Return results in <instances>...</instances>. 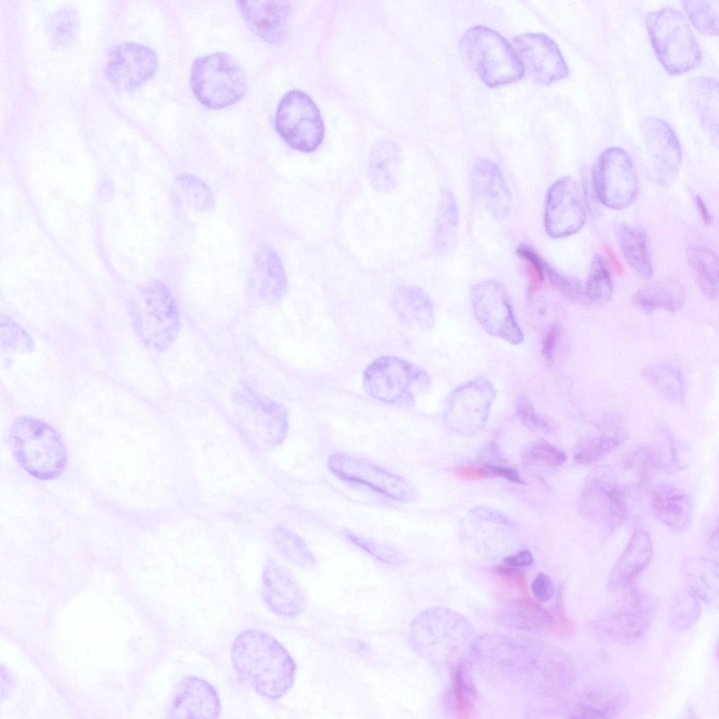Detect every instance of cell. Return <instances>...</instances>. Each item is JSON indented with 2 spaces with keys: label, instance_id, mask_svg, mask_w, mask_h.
<instances>
[{
  "label": "cell",
  "instance_id": "1",
  "mask_svg": "<svg viewBox=\"0 0 719 719\" xmlns=\"http://www.w3.org/2000/svg\"><path fill=\"white\" fill-rule=\"evenodd\" d=\"M231 659L240 679L265 699L283 697L293 685L295 663L286 648L269 633L248 629L237 635Z\"/></svg>",
  "mask_w": 719,
  "mask_h": 719
},
{
  "label": "cell",
  "instance_id": "2",
  "mask_svg": "<svg viewBox=\"0 0 719 719\" xmlns=\"http://www.w3.org/2000/svg\"><path fill=\"white\" fill-rule=\"evenodd\" d=\"M13 454L21 466L41 480L58 476L66 464L64 443L46 423L30 416L17 418L11 428Z\"/></svg>",
  "mask_w": 719,
  "mask_h": 719
},
{
  "label": "cell",
  "instance_id": "3",
  "mask_svg": "<svg viewBox=\"0 0 719 719\" xmlns=\"http://www.w3.org/2000/svg\"><path fill=\"white\" fill-rule=\"evenodd\" d=\"M646 25L657 56L668 73L682 74L699 65L700 48L681 11L664 7L651 12Z\"/></svg>",
  "mask_w": 719,
  "mask_h": 719
},
{
  "label": "cell",
  "instance_id": "4",
  "mask_svg": "<svg viewBox=\"0 0 719 719\" xmlns=\"http://www.w3.org/2000/svg\"><path fill=\"white\" fill-rule=\"evenodd\" d=\"M190 84L196 98L213 110L236 103L248 89L242 65L233 55L223 52L197 58L191 67Z\"/></svg>",
  "mask_w": 719,
  "mask_h": 719
},
{
  "label": "cell",
  "instance_id": "5",
  "mask_svg": "<svg viewBox=\"0 0 719 719\" xmlns=\"http://www.w3.org/2000/svg\"><path fill=\"white\" fill-rule=\"evenodd\" d=\"M135 329L148 348L165 351L178 337L180 312L168 286L160 280L145 284L132 308Z\"/></svg>",
  "mask_w": 719,
  "mask_h": 719
},
{
  "label": "cell",
  "instance_id": "6",
  "mask_svg": "<svg viewBox=\"0 0 719 719\" xmlns=\"http://www.w3.org/2000/svg\"><path fill=\"white\" fill-rule=\"evenodd\" d=\"M460 47L485 84L491 87L515 82L524 70L513 47L497 32L484 26L468 29Z\"/></svg>",
  "mask_w": 719,
  "mask_h": 719
},
{
  "label": "cell",
  "instance_id": "7",
  "mask_svg": "<svg viewBox=\"0 0 719 719\" xmlns=\"http://www.w3.org/2000/svg\"><path fill=\"white\" fill-rule=\"evenodd\" d=\"M428 373L409 361L395 356H381L363 374V386L371 397L402 405L411 404L416 397L430 388Z\"/></svg>",
  "mask_w": 719,
  "mask_h": 719
},
{
  "label": "cell",
  "instance_id": "8",
  "mask_svg": "<svg viewBox=\"0 0 719 719\" xmlns=\"http://www.w3.org/2000/svg\"><path fill=\"white\" fill-rule=\"evenodd\" d=\"M232 401L238 420L256 440L270 445L284 440L289 416L282 404L244 384L235 389Z\"/></svg>",
  "mask_w": 719,
  "mask_h": 719
},
{
  "label": "cell",
  "instance_id": "9",
  "mask_svg": "<svg viewBox=\"0 0 719 719\" xmlns=\"http://www.w3.org/2000/svg\"><path fill=\"white\" fill-rule=\"evenodd\" d=\"M579 507L585 518L606 531L623 522L627 513L625 492L611 468L598 466L589 473Z\"/></svg>",
  "mask_w": 719,
  "mask_h": 719
},
{
  "label": "cell",
  "instance_id": "10",
  "mask_svg": "<svg viewBox=\"0 0 719 719\" xmlns=\"http://www.w3.org/2000/svg\"><path fill=\"white\" fill-rule=\"evenodd\" d=\"M276 128L293 149L315 150L322 143L324 128L318 108L304 92L289 91L281 100L275 119Z\"/></svg>",
  "mask_w": 719,
  "mask_h": 719
},
{
  "label": "cell",
  "instance_id": "11",
  "mask_svg": "<svg viewBox=\"0 0 719 719\" xmlns=\"http://www.w3.org/2000/svg\"><path fill=\"white\" fill-rule=\"evenodd\" d=\"M593 182L599 200L614 210L629 206L638 190L633 161L628 154L619 147L605 150L596 159Z\"/></svg>",
  "mask_w": 719,
  "mask_h": 719
},
{
  "label": "cell",
  "instance_id": "12",
  "mask_svg": "<svg viewBox=\"0 0 719 719\" xmlns=\"http://www.w3.org/2000/svg\"><path fill=\"white\" fill-rule=\"evenodd\" d=\"M327 466L338 478L364 485L389 499L405 503L416 499L414 487L405 478L371 462L344 453H334Z\"/></svg>",
  "mask_w": 719,
  "mask_h": 719
},
{
  "label": "cell",
  "instance_id": "13",
  "mask_svg": "<svg viewBox=\"0 0 719 719\" xmlns=\"http://www.w3.org/2000/svg\"><path fill=\"white\" fill-rule=\"evenodd\" d=\"M471 303L475 318L487 333L512 344L523 341L509 296L500 282L485 279L474 284Z\"/></svg>",
  "mask_w": 719,
  "mask_h": 719
},
{
  "label": "cell",
  "instance_id": "14",
  "mask_svg": "<svg viewBox=\"0 0 719 719\" xmlns=\"http://www.w3.org/2000/svg\"><path fill=\"white\" fill-rule=\"evenodd\" d=\"M586 213L581 193L569 177L558 179L550 187L546 199L544 225L553 238L568 237L583 225Z\"/></svg>",
  "mask_w": 719,
  "mask_h": 719
},
{
  "label": "cell",
  "instance_id": "15",
  "mask_svg": "<svg viewBox=\"0 0 719 719\" xmlns=\"http://www.w3.org/2000/svg\"><path fill=\"white\" fill-rule=\"evenodd\" d=\"M512 41L523 70L538 83L550 84L568 75L567 66L559 48L546 34L524 33Z\"/></svg>",
  "mask_w": 719,
  "mask_h": 719
},
{
  "label": "cell",
  "instance_id": "16",
  "mask_svg": "<svg viewBox=\"0 0 719 719\" xmlns=\"http://www.w3.org/2000/svg\"><path fill=\"white\" fill-rule=\"evenodd\" d=\"M653 178L661 185H668L678 176L682 160L679 140L672 127L659 117H648L642 124Z\"/></svg>",
  "mask_w": 719,
  "mask_h": 719
},
{
  "label": "cell",
  "instance_id": "17",
  "mask_svg": "<svg viewBox=\"0 0 719 719\" xmlns=\"http://www.w3.org/2000/svg\"><path fill=\"white\" fill-rule=\"evenodd\" d=\"M657 601L651 594L633 589L617 612L595 623V627L609 638L631 642L640 638L654 615Z\"/></svg>",
  "mask_w": 719,
  "mask_h": 719
},
{
  "label": "cell",
  "instance_id": "18",
  "mask_svg": "<svg viewBox=\"0 0 719 719\" xmlns=\"http://www.w3.org/2000/svg\"><path fill=\"white\" fill-rule=\"evenodd\" d=\"M158 67V57L143 44L125 42L109 53L107 74L112 85L120 91L133 89L148 80Z\"/></svg>",
  "mask_w": 719,
  "mask_h": 719
},
{
  "label": "cell",
  "instance_id": "19",
  "mask_svg": "<svg viewBox=\"0 0 719 719\" xmlns=\"http://www.w3.org/2000/svg\"><path fill=\"white\" fill-rule=\"evenodd\" d=\"M287 278L277 251L264 244L257 250L248 281V292L256 303L278 305L285 296Z\"/></svg>",
  "mask_w": 719,
  "mask_h": 719
},
{
  "label": "cell",
  "instance_id": "20",
  "mask_svg": "<svg viewBox=\"0 0 719 719\" xmlns=\"http://www.w3.org/2000/svg\"><path fill=\"white\" fill-rule=\"evenodd\" d=\"M220 711L215 688L205 680L190 676L176 687L169 714L171 718H217Z\"/></svg>",
  "mask_w": 719,
  "mask_h": 719
},
{
  "label": "cell",
  "instance_id": "21",
  "mask_svg": "<svg viewBox=\"0 0 719 719\" xmlns=\"http://www.w3.org/2000/svg\"><path fill=\"white\" fill-rule=\"evenodd\" d=\"M470 187L476 201L494 218L506 217L510 209L512 197L505 178L493 161L480 159L470 173Z\"/></svg>",
  "mask_w": 719,
  "mask_h": 719
},
{
  "label": "cell",
  "instance_id": "22",
  "mask_svg": "<svg viewBox=\"0 0 719 719\" xmlns=\"http://www.w3.org/2000/svg\"><path fill=\"white\" fill-rule=\"evenodd\" d=\"M236 6L248 27L270 44L285 37L291 13L286 1H237Z\"/></svg>",
  "mask_w": 719,
  "mask_h": 719
},
{
  "label": "cell",
  "instance_id": "23",
  "mask_svg": "<svg viewBox=\"0 0 719 719\" xmlns=\"http://www.w3.org/2000/svg\"><path fill=\"white\" fill-rule=\"evenodd\" d=\"M495 389L484 378L457 387L449 395L445 417L449 422H484L495 398Z\"/></svg>",
  "mask_w": 719,
  "mask_h": 719
},
{
  "label": "cell",
  "instance_id": "24",
  "mask_svg": "<svg viewBox=\"0 0 719 719\" xmlns=\"http://www.w3.org/2000/svg\"><path fill=\"white\" fill-rule=\"evenodd\" d=\"M262 596L269 609L283 617H294L303 607L302 591L291 574L270 560L262 575Z\"/></svg>",
  "mask_w": 719,
  "mask_h": 719
},
{
  "label": "cell",
  "instance_id": "25",
  "mask_svg": "<svg viewBox=\"0 0 719 719\" xmlns=\"http://www.w3.org/2000/svg\"><path fill=\"white\" fill-rule=\"evenodd\" d=\"M650 506L653 515L676 533L687 530L693 520V505L690 496L670 484H659L651 492Z\"/></svg>",
  "mask_w": 719,
  "mask_h": 719
},
{
  "label": "cell",
  "instance_id": "26",
  "mask_svg": "<svg viewBox=\"0 0 719 719\" xmlns=\"http://www.w3.org/2000/svg\"><path fill=\"white\" fill-rule=\"evenodd\" d=\"M652 555V543L648 533L635 530L613 567L609 579L610 591L631 584L648 565Z\"/></svg>",
  "mask_w": 719,
  "mask_h": 719
},
{
  "label": "cell",
  "instance_id": "27",
  "mask_svg": "<svg viewBox=\"0 0 719 719\" xmlns=\"http://www.w3.org/2000/svg\"><path fill=\"white\" fill-rule=\"evenodd\" d=\"M392 305L398 318L407 325L422 329H429L433 325L434 311L431 299L417 286H398L393 292Z\"/></svg>",
  "mask_w": 719,
  "mask_h": 719
},
{
  "label": "cell",
  "instance_id": "28",
  "mask_svg": "<svg viewBox=\"0 0 719 719\" xmlns=\"http://www.w3.org/2000/svg\"><path fill=\"white\" fill-rule=\"evenodd\" d=\"M400 166L401 153L398 146L388 140L378 143L368 161V177L372 187L380 192L395 189L399 183Z\"/></svg>",
  "mask_w": 719,
  "mask_h": 719
},
{
  "label": "cell",
  "instance_id": "29",
  "mask_svg": "<svg viewBox=\"0 0 719 719\" xmlns=\"http://www.w3.org/2000/svg\"><path fill=\"white\" fill-rule=\"evenodd\" d=\"M688 97L703 128L713 140L718 131V82L709 77L690 79L687 86Z\"/></svg>",
  "mask_w": 719,
  "mask_h": 719
},
{
  "label": "cell",
  "instance_id": "30",
  "mask_svg": "<svg viewBox=\"0 0 719 719\" xmlns=\"http://www.w3.org/2000/svg\"><path fill=\"white\" fill-rule=\"evenodd\" d=\"M682 285L676 279H666L640 289L633 296L635 305L645 312L680 310L685 303Z\"/></svg>",
  "mask_w": 719,
  "mask_h": 719
},
{
  "label": "cell",
  "instance_id": "31",
  "mask_svg": "<svg viewBox=\"0 0 719 719\" xmlns=\"http://www.w3.org/2000/svg\"><path fill=\"white\" fill-rule=\"evenodd\" d=\"M623 685L609 684L591 690L572 711L571 718H600L614 717L626 703Z\"/></svg>",
  "mask_w": 719,
  "mask_h": 719
},
{
  "label": "cell",
  "instance_id": "32",
  "mask_svg": "<svg viewBox=\"0 0 719 719\" xmlns=\"http://www.w3.org/2000/svg\"><path fill=\"white\" fill-rule=\"evenodd\" d=\"M616 237L628 265L640 277L649 279L653 270L645 230L636 226L621 225L617 227Z\"/></svg>",
  "mask_w": 719,
  "mask_h": 719
},
{
  "label": "cell",
  "instance_id": "33",
  "mask_svg": "<svg viewBox=\"0 0 719 719\" xmlns=\"http://www.w3.org/2000/svg\"><path fill=\"white\" fill-rule=\"evenodd\" d=\"M688 263L701 290L712 300L718 297V264L716 253L702 245H692L687 250Z\"/></svg>",
  "mask_w": 719,
  "mask_h": 719
},
{
  "label": "cell",
  "instance_id": "34",
  "mask_svg": "<svg viewBox=\"0 0 719 719\" xmlns=\"http://www.w3.org/2000/svg\"><path fill=\"white\" fill-rule=\"evenodd\" d=\"M459 227V212L453 193L444 190L440 194L436 221L435 239L439 249L451 250L456 245Z\"/></svg>",
  "mask_w": 719,
  "mask_h": 719
},
{
  "label": "cell",
  "instance_id": "35",
  "mask_svg": "<svg viewBox=\"0 0 719 719\" xmlns=\"http://www.w3.org/2000/svg\"><path fill=\"white\" fill-rule=\"evenodd\" d=\"M79 29L77 11L70 6L62 7L48 18L46 30L51 44L56 48L72 45Z\"/></svg>",
  "mask_w": 719,
  "mask_h": 719
},
{
  "label": "cell",
  "instance_id": "36",
  "mask_svg": "<svg viewBox=\"0 0 719 719\" xmlns=\"http://www.w3.org/2000/svg\"><path fill=\"white\" fill-rule=\"evenodd\" d=\"M451 683L447 694L449 708L458 718H468L475 707V691L466 680L465 669L462 665L453 666L451 672Z\"/></svg>",
  "mask_w": 719,
  "mask_h": 719
},
{
  "label": "cell",
  "instance_id": "37",
  "mask_svg": "<svg viewBox=\"0 0 719 719\" xmlns=\"http://www.w3.org/2000/svg\"><path fill=\"white\" fill-rule=\"evenodd\" d=\"M626 437V433L621 431L583 438L576 447L574 459L583 464L598 462L619 447Z\"/></svg>",
  "mask_w": 719,
  "mask_h": 719
},
{
  "label": "cell",
  "instance_id": "38",
  "mask_svg": "<svg viewBox=\"0 0 719 719\" xmlns=\"http://www.w3.org/2000/svg\"><path fill=\"white\" fill-rule=\"evenodd\" d=\"M176 180L185 202L190 208L204 213L214 209L213 192L203 180L193 174L182 173Z\"/></svg>",
  "mask_w": 719,
  "mask_h": 719
},
{
  "label": "cell",
  "instance_id": "39",
  "mask_svg": "<svg viewBox=\"0 0 719 719\" xmlns=\"http://www.w3.org/2000/svg\"><path fill=\"white\" fill-rule=\"evenodd\" d=\"M643 373L649 383L666 398L676 402L683 400L684 382L678 370L666 365H654Z\"/></svg>",
  "mask_w": 719,
  "mask_h": 719
},
{
  "label": "cell",
  "instance_id": "40",
  "mask_svg": "<svg viewBox=\"0 0 719 719\" xmlns=\"http://www.w3.org/2000/svg\"><path fill=\"white\" fill-rule=\"evenodd\" d=\"M612 281L605 260L599 254L593 256L589 274L583 287L588 301H607L612 294Z\"/></svg>",
  "mask_w": 719,
  "mask_h": 719
},
{
  "label": "cell",
  "instance_id": "41",
  "mask_svg": "<svg viewBox=\"0 0 719 719\" xmlns=\"http://www.w3.org/2000/svg\"><path fill=\"white\" fill-rule=\"evenodd\" d=\"M682 6L690 20L701 33L718 34L719 1H684Z\"/></svg>",
  "mask_w": 719,
  "mask_h": 719
},
{
  "label": "cell",
  "instance_id": "42",
  "mask_svg": "<svg viewBox=\"0 0 719 719\" xmlns=\"http://www.w3.org/2000/svg\"><path fill=\"white\" fill-rule=\"evenodd\" d=\"M275 538L277 548L289 561L303 567L314 565L312 553L298 535L281 527L276 531Z\"/></svg>",
  "mask_w": 719,
  "mask_h": 719
},
{
  "label": "cell",
  "instance_id": "43",
  "mask_svg": "<svg viewBox=\"0 0 719 719\" xmlns=\"http://www.w3.org/2000/svg\"><path fill=\"white\" fill-rule=\"evenodd\" d=\"M343 534L352 544L381 562L393 565H400L406 562L402 553L385 544L350 530H344Z\"/></svg>",
  "mask_w": 719,
  "mask_h": 719
},
{
  "label": "cell",
  "instance_id": "44",
  "mask_svg": "<svg viewBox=\"0 0 719 719\" xmlns=\"http://www.w3.org/2000/svg\"><path fill=\"white\" fill-rule=\"evenodd\" d=\"M0 336L3 348L26 352L33 350V341L28 333L6 315L1 316Z\"/></svg>",
  "mask_w": 719,
  "mask_h": 719
},
{
  "label": "cell",
  "instance_id": "45",
  "mask_svg": "<svg viewBox=\"0 0 719 719\" xmlns=\"http://www.w3.org/2000/svg\"><path fill=\"white\" fill-rule=\"evenodd\" d=\"M543 271L552 286L565 298L576 303L588 301L584 294L583 288L576 279L559 272L545 261Z\"/></svg>",
  "mask_w": 719,
  "mask_h": 719
},
{
  "label": "cell",
  "instance_id": "46",
  "mask_svg": "<svg viewBox=\"0 0 719 719\" xmlns=\"http://www.w3.org/2000/svg\"><path fill=\"white\" fill-rule=\"evenodd\" d=\"M567 459L564 451L545 441L536 443L526 456V460L529 463L543 461L552 466L562 464Z\"/></svg>",
  "mask_w": 719,
  "mask_h": 719
},
{
  "label": "cell",
  "instance_id": "47",
  "mask_svg": "<svg viewBox=\"0 0 719 719\" xmlns=\"http://www.w3.org/2000/svg\"><path fill=\"white\" fill-rule=\"evenodd\" d=\"M673 623L679 628H687L695 621L699 614V604L691 593L682 597L673 610Z\"/></svg>",
  "mask_w": 719,
  "mask_h": 719
},
{
  "label": "cell",
  "instance_id": "48",
  "mask_svg": "<svg viewBox=\"0 0 719 719\" xmlns=\"http://www.w3.org/2000/svg\"><path fill=\"white\" fill-rule=\"evenodd\" d=\"M517 413L524 425L530 429H544L548 426V423L536 414L532 402L525 395L520 396L517 400Z\"/></svg>",
  "mask_w": 719,
  "mask_h": 719
},
{
  "label": "cell",
  "instance_id": "49",
  "mask_svg": "<svg viewBox=\"0 0 719 719\" xmlns=\"http://www.w3.org/2000/svg\"><path fill=\"white\" fill-rule=\"evenodd\" d=\"M493 571L508 584L517 586L523 595L527 594L526 576L522 569L508 565L496 566Z\"/></svg>",
  "mask_w": 719,
  "mask_h": 719
},
{
  "label": "cell",
  "instance_id": "50",
  "mask_svg": "<svg viewBox=\"0 0 719 719\" xmlns=\"http://www.w3.org/2000/svg\"><path fill=\"white\" fill-rule=\"evenodd\" d=\"M534 595L541 602L550 600L554 593L553 583L549 576L538 574L531 584Z\"/></svg>",
  "mask_w": 719,
  "mask_h": 719
},
{
  "label": "cell",
  "instance_id": "51",
  "mask_svg": "<svg viewBox=\"0 0 719 719\" xmlns=\"http://www.w3.org/2000/svg\"><path fill=\"white\" fill-rule=\"evenodd\" d=\"M560 330L559 326L558 324H553L550 326L543 337L542 341L541 353L548 361L552 360L553 359V355L560 337Z\"/></svg>",
  "mask_w": 719,
  "mask_h": 719
},
{
  "label": "cell",
  "instance_id": "52",
  "mask_svg": "<svg viewBox=\"0 0 719 719\" xmlns=\"http://www.w3.org/2000/svg\"><path fill=\"white\" fill-rule=\"evenodd\" d=\"M456 475L459 478L467 480H477L492 477V474L487 467L465 466L459 468L456 471Z\"/></svg>",
  "mask_w": 719,
  "mask_h": 719
},
{
  "label": "cell",
  "instance_id": "53",
  "mask_svg": "<svg viewBox=\"0 0 719 719\" xmlns=\"http://www.w3.org/2000/svg\"><path fill=\"white\" fill-rule=\"evenodd\" d=\"M487 468L490 470L493 477H501L515 484H525L517 472L513 468L499 466H488Z\"/></svg>",
  "mask_w": 719,
  "mask_h": 719
},
{
  "label": "cell",
  "instance_id": "54",
  "mask_svg": "<svg viewBox=\"0 0 719 719\" xmlns=\"http://www.w3.org/2000/svg\"><path fill=\"white\" fill-rule=\"evenodd\" d=\"M534 559L532 553L527 550H521L517 554L509 555L503 559L506 565L521 567H527L533 563Z\"/></svg>",
  "mask_w": 719,
  "mask_h": 719
},
{
  "label": "cell",
  "instance_id": "55",
  "mask_svg": "<svg viewBox=\"0 0 719 719\" xmlns=\"http://www.w3.org/2000/svg\"><path fill=\"white\" fill-rule=\"evenodd\" d=\"M696 205L699 210V212L704 222L706 224H710L711 223L712 219L711 215L709 212L708 209L706 206V204L699 195H697L696 197Z\"/></svg>",
  "mask_w": 719,
  "mask_h": 719
},
{
  "label": "cell",
  "instance_id": "56",
  "mask_svg": "<svg viewBox=\"0 0 719 719\" xmlns=\"http://www.w3.org/2000/svg\"><path fill=\"white\" fill-rule=\"evenodd\" d=\"M605 251L606 252V254L608 256V258H609V261L611 263V265H612V267H613L614 270L616 271V272L617 274H622L624 272L623 267L621 265V262L616 258V256H615L614 252L609 248H608V247H606L605 249Z\"/></svg>",
  "mask_w": 719,
  "mask_h": 719
}]
</instances>
